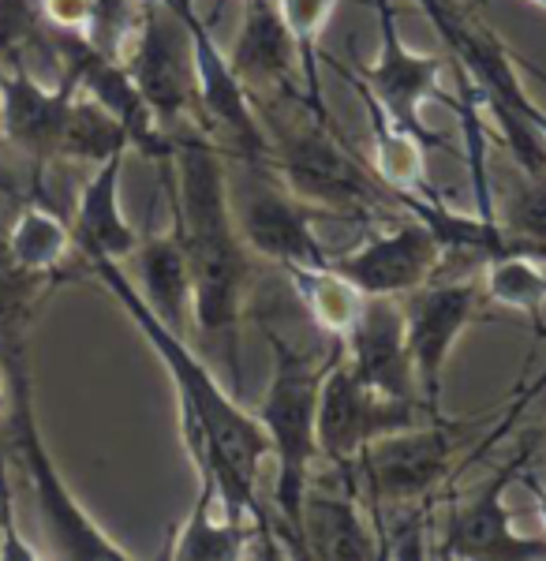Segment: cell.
<instances>
[{
	"mask_svg": "<svg viewBox=\"0 0 546 561\" xmlns=\"http://www.w3.org/2000/svg\"><path fill=\"white\" fill-rule=\"evenodd\" d=\"M94 277L102 280L109 293L121 300L127 319L139 325L147 345L158 352L166 364L172 389H177V412H180V442L184 454L195 465L198 479H214L221 510L232 520L254 524L259 539H254L251 554L285 558L288 547L277 536V524L266 517L259 497V476L262 460H270V438L262 431L259 415L243 409L240 397L225 393L217 370L198 356V348L187 337L172 333L158 314L143 304L135 280L124 274L121 262L113 259H90Z\"/></svg>",
	"mask_w": 546,
	"mask_h": 561,
	"instance_id": "6da1fadb",
	"label": "cell"
},
{
	"mask_svg": "<svg viewBox=\"0 0 546 561\" xmlns=\"http://www.w3.org/2000/svg\"><path fill=\"white\" fill-rule=\"evenodd\" d=\"M191 262V330L203 345H221L225 370L240 397V322L251 296V251L236 229L225 150L203 128L172 135V158L161 161Z\"/></svg>",
	"mask_w": 546,
	"mask_h": 561,
	"instance_id": "7a4b0ae2",
	"label": "cell"
},
{
	"mask_svg": "<svg viewBox=\"0 0 546 561\" xmlns=\"http://www.w3.org/2000/svg\"><path fill=\"white\" fill-rule=\"evenodd\" d=\"M273 352V370L262 401L254 404L262 431L270 438V457L277 460V479H273V505H277V531L285 539L288 554H299V513H304V494L311 483L318 457V393L322 378L337 356L344 352V341H330L326 356H311L288 337H281L270 322H262Z\"/></svg>",
	"mask_w": 546,
	"mask_h": 561,
	"instance_id": "3957f363",
	"label": "cell"
},
{
	"mask_svg": "<svg viewBox=\"0 0 546 561\" xmlns=\"http://www.w3.org/2000/svg\"><path fill=\"white\" fill-rule=\"evenodd\" d=\"M0 367L8 375V423L15 434V449L31 476L34 497H38V513L49 528V539L60 558L76 561H127L132 550H124L90 513L79 505L71 486L64 483L57 460L45 446L38 431V412H34V382H31V356H26V341L20 325H4L0 330Z\"/></svg>",
	"mask_w": 546,
	"mask_h": 561,
	"instance_id": "277c9868",
	"label": "cell"
},
{
	"mask_svg": "<svg viewBox=\"0 0 546 561\" xmlns=\"http://www.w3.org/2000/svg\"><path fill=\"white\" fill-rule=\"evenodd\" d=\"M270 131V161L273 176L288 187L296 198H304L311 210H333V214H371L389 210L394 195L360 169L356 153L344 150V142L333 135L330 113H315L299 98L296 121L266 124Z\"/></svg>",
	"mask_w": 546,
	"mask_h": 561,
	"instance_id": "5b68a950",
	"label": "cell"
},
{
	"mask_svg": "<svg viewBox=\"0 0 546 561\" xmlns=\"http://www.w3.org/2000/svg\"><path fill=\"white\" fill-rule=\"evenodd\" d=\"M464 431L468 423L426 415L416 427L371 442L352 465L367 510L382 502H431L439 491L457 483L464 472Z\"/></svg>",
	"mask_w": 546,
	"mask_h": 561,
	"instance_id": "8992f818",
	"label": "cell"
},
{
	"mask_svg": "<svg viewBox=\"0 0 546 561\" xmlns=\"http://www.w3.org/2000/svg\"><path fill=\"white\" fill-rule=\"evenodd\" d=\"M121 65L132 76L135 90L150 105L161 131L177 135L184 128H203L195 83V49L184 15L166 0H143V15Z\"/></svg>",
	"mask_w": 546,
	"mask_h": 561,
	"instance_id": "52a82bcc",
	"label": "cell"
},
{
	"mask_svg": "<svg viewBox=\"0 0 546 561\" xmlns=\"http://www.w3.org/2000/svg\"><path fill=\"white\" fill-rule=\"evenodd\" d=\"M484 277H431L416 293L400 296L405 337L416 364V382L431 415H442V378L457 341L490 311Z\"/></svg>",
	"mask_w": 546,
	"mask_h": 561,
	"instance_id": "ba28073f",
	"label": "cell"
},
{
	"mask_svg": "<svg viewBox=\"0 0 546 561\" xmlns=\"http://www.w3.org/2000/svg\"><path fill=\"white\" fill-rule=\"evenodd\" d=\"M426 415L431 412L420 401H400V397L378 393L375 386L360 382L341 352L326 370L322 393H318V457L322 465H356V457L371 442L416 427Z\"/></svg>",
	"mask_w": 546,
	"mask_h": 561,
	"instance_id": "9c48e42d",
	"label": "cell"
},
{
	"mask_svg": "<svg viewBox=\"0 0 546 561\" xmlns=\"http://www.w3.org/2000/svg\"><path fill=\"white\" fill-rule=\"evenodd\" d=\"M375 8H378V31H382L378 57H375V65L363 68V76H356V79L371 90V98L386 108L389 121L400 124L405 131H412L426 150L460 153L445 135L426 128V121H423V108L431 102H442V105H450L453 113H460V102H453V98L442 90L445 60L431 57V53L408 49L397 31V12L389 0H375Z\"/></svg>",
	"mask_w": 546,
	"mask_h": 561,
	"instance_id": "30bf717a",
	"label": "cell"
},
{
	"mask_svg": "<svg viewBox=\"0 0 546 561\" xmlns=\"http://www.w3.org/2000/svg\"><path fill=\"white\" fill-rule=\"evenodd\" d=\"M243 180H229L232 192V214L236 229H240L243 243L251 255L273 262V266H330L333 251L318 240L311 206L304 198H296L273 176L270 165H251Z\"/></svg>",
	"mask_w": 546,
	"mask_h": 561,
	"instance_id": "8fae6325",
	"label": "cell"
},
{
	"mask_svg": "<svg viewBox=\"0 0 546 561\" xmlns=\"http://www.w3.org/2000/svg\"><path fill=\"white\" fill-rule=\"evenodd\" d=\"M539 434L524 442L516 457L494 468L476 491L453 497L450 520L442 536V558H476V561H546V539H527L513 528V510L505 505V491L521 479L535 460Z\"/></svg>",
	"mask_w": 546,
	"mask_h": 561,
	"instance_id": "7c38bea8",
	"label": "cell"
},
{
	"mask_svg": "<svg viewBox=\"0 0 546 561\" xmlns=\"http://www.w3.org/2000/svg\"><path fill=\"white\" fill-rule=\"evenodd\" d=\"M184 15L191 31V49H195V83H198V116H203V131L214 139L225 135L229 147L225 153L251 165H266L270 161V131L259 121V108L251 102V90L243 87V79L236 76L229 65V53H221V45L214 42L211 26L195 15L191 0H166Z\"/></svg>",
	"mask_w": 546,
	"mask_h": 561,
	"instance_id": "4fadbf2b",
	"label": "cell"
},
{
	"mask_svg": "<svg viewBox=\"0 0 546 561\" xmlns=\"http://www.w3.org/2000/svg\"><path fill=\"white\" fill-rule=\"evenodd\" d=\"M445 266V248L420 217H408L405 225L371 232L356 248H344L330 255V270L360 288L363 296H400L416 293Z\"/></svg>",
	"mask_w": 546,
	"mask_h": 561,
	"instance_id": "5bb4252c",
	"label": "cell"
},
{
	"mask_svg": "<svg viewBox=\"0 0 546 561\" xmlns=\"http://www.w3.org/2000/svg\"><path fill=\"white\" fill-rule=\"evenodd\" d=\"M299 558L318 561H371L378 558V531L360 494L352 465L311 472L299 513Z\"/></svg>",
	"mask_w": 546,
	"mask_h": 561,
	"instance_id": "9a60e30c",
	"label": "cell"
},
{
	"mask_svg": "<svg viewBox=\"0 0 546 561\" xmlns=\"http://www.w3.org/2000/svg\"><path fill=\"white\" fill-rule=\"evenodd\" d=\"M76 83L60 76L57 83H42L20 57L0 65V128L15 150H23L34 165L57 161V142L68 116Z\"/></svg>",
	"mask_w": 546,
	"mask_h": 561,
	"instance_id": "2e32d148",
	"label": "cell"
},
{
	"mask_svg": "<svg viewBox=\"0 0 546 561\" xmlns=\"http://www.w3.org/2000/svg\"><path fill=\"white\" fill-rule=\"evenodd\" d=\"M229 65L251 94H304V57L277 0H243Z\"/></svg>",
	"mask_w": 546,
	"mask_h": 561,
	"instance_id": "e0dca14e",
	"label": "cell"
},
{
	"mask_svg": "<svg viewBox=\"0 0 546 561\" xmlns=\"http://www.w3.org/2000/svg\"><path fill=\"white\" fill-rule=\"evenodd\" d=\"M344 364L352 367L360 382L375 386L378 393L423 404L412 352H408L405 337V311H400V300H394V296H367L360 322L344 337Z\"/></svg>",
	"mask_w": 546,
	"mask_h": 561,
	"instance_id": "ac0fdd59",
	"label": "cell"
},
{
	"mask_svg": "<svg viewBox=\"0 0 546 561\" xmlns=\"http://www.w3.org/2000/svg\"><path fill=\"white\" fill-rule=\"evenodd\" d=\"M127 150H116L102 165H94V176L83 184L76 198V214H71V240L76 251L90 259H113L124 262L139 248V232L124 217L121 206V176H124Z\"/></svg>",
	"mask_w": 546,
	"mask_h": 561,
	"instance_id": "d6986e66",
	"label": "cell"
},
{
	"mask_svg": "<svg viewBox=\"0 0 546 561\" xmlns=\"http://www.w3.org/2000/svg\"><path fill=\"white\" fill-rule=\"evenodd\" d=\"M135 255V274H139V296L143 304L169 325L172 333L191 341V262L184 251L177 221L166 232L139 240Z\"/></svg>",
	"mask_w": 546,
	"mask_h": 561,
	"instance_id": "ffe728a7",
	"label": "cell"
},
{
	"mask_svg": "<svg viewBox=\"0 0 546 561\" xmlns=\"http://www.w3.org/2000/svg\"><path fill=\"white\" fill-rule=\"evenodd\" d=\"M352 87H356L363 113H367V128H371V169H375L378 184L386 192H405V195H420V198H439L431 184H426V147L416 139L412 131H405L400 124H394L386 116L371 90L360 83L352 71H344Z\"/></svg>",
	"mask_w": 546,
	"mask_h": 561,
	"instance_id": "44dd1931",
	"label": "cell"
},
{
	"mask_svg": "<svg viewBox=\"0 0 546 561\" xmlns=\"http://www.w3.org/2000/svg\"><path fill=\"white\" fill-rule=\"evenodd\" d=\"M259 528L243 520H232L221 510L214 479H198V502L191 517L180 524L169 542V558L177 561H236L248 558Z\"/></svg>",
	"mask_w": 546,
	"mask_h": 561,
	"instance_id": "7402d4cb",
	"label": "cell"
},
{
	"mask_svg": "<svg viewBox=\"0 0 546 561\" xmlns=\"http://www.w3.org/2000/svg\"><path fill=\"white\" fill-rule=\"evenodd\" d=\"M285 274H288V285H293L299 307H304L307 319L315 322V330L326 333L330 341L349 337L352 325L360 322L367 296L330 266H288Z\"/></svg>",
	"mask_w": 546,
	"mask_h": 561,
	"instance_id": "603a6c76",
	"label": "cell"
},
{
	"mask_svg": "<svg viewBox=\"0 0 546 561\" xmlns=\"http://www.w3.org/2000/svg\"><path fill=\"white\" fill-rule=\"evenodd\" d=\"M484 288L494 307H509V311L527 314L535 325L543 322L546 307V259L535 255L524 243L498 251L484 262Z\"/></svg>",
	"mask_w": 546,
	"mask_h": 561,
	"instance_id": "cb8c5ba5",
	"label": "cell"
},
{
	"mask_svg": "<svg viewBox=\"0 0 546 561\" xmlns=\"http://www.w3.org/2000/svg\"><path fill=\"white\" fill-rule=\"evenodd\" d=\"M76 251L71 225L60 221L53 210L31 203L23 206L15 225L8 229V259L23 277H45Z\"/></svg>",
	"mask_w": 546,
	"mask_h": 561,
	"instance_id": "d4e9b609",
	"label": "cell"
},
{
	"mask_svg": "<svg viewBox=\"0 0 546 561\" xmlns=\"http://www.w3.org/2000/svg\"><path fill=\"white\" fill-rule=\"evenodd\" d=\"M116 150H132L124 124L109 113L105 105H98L94 98L76 90L64 116L60 142H57V161H83V165H102L105 158H113Z\"/></svg>",
	"mask_w": 546,
	"mask_h": 561,
	"instance_id": "484cf974",
	"label": "cell"
},
{
	"mask_svg": "<svg viewBox=\"0 0 546 561\" xmlns=\"http://www.w3.org/2000/svg\"><path fill=\"white\" fill-rule=\"evenodd\" d=\"M285 12L288 26H293L299 42V57H304V102L315 113H326L322 105V83H318V38H322L326 23L333 20V12L344 0H277Z\"/></svg>",
	"mask_w": 546,
	"mask_h": 561,
	"instance_id": "4316f807",
	"label": "cell"
},
{
	"mask_svg": "<svg viewBox=\"0 0 546 561\" xmlns=\"http://www.w3.org/2000/svg\"><path fill=\"white\" fill-rule=\"evenodd\" d=\"M498 229L546 259V176H524L494 210Z\"/></svg>",
	"mask_w": 546,
	"mask_h": 561,
	"instance_id": "83f0119b",
	"label": "cell"
},
{
	"mask_svg": "<svg viewBox=\"0 0 546 561\" xmlns=\"http://www.w3.org/2000/svg\"><path fill=\"white\" fill-rule=\"evenodd\" d=\"M143 15V0H90V23L83 38L94 45L102 57L124 60L127 42Z\"/></svg>",
	"mask_w": 546,
	"mask_h": 561,
	"instance_id": "f1b7e54d",
	"label": "cell"
},
{
	"mask_svg": "<svg viewBox=\"0 0 546 561\" xmlns=\"http://www.w3.org/2000/svg\"><path fill=\"white\" fill-rule=\"evenodd\" d=\"M521 483L527 486V494H532V502H535V517H539L543 524V539H546V479L539 472H532V465L521 472Z\"/></svg>",
	"mask_w": 546,
	"mask_h": 561,
	"instance_id": "f546056e",
	"label": "cell"
},
{
	"mask_svg": "<svg viewBox=\"0 0 546 561\" xmlns=\"http://www.w3.org/2000/svg\"><path fill=\"white\" fill-rule=\"evenodd\" d=\"M527 116H532V124H535V128H539V135H543V142H546V113H543V108H539V105H535V108H532V113H527Z\"/></svg>",
	"mask_w": 546,
	"mask_h": 561,
	"instance_id": "4dcf8cb0",
	"label": "cell"
},
{
	"mask_svg": "<svg viewBox=\"0 0 546 561\" xmlns=\"http://www.w3.org/2000/svg\"><path fill=\"white\" fill-rule=\"evenodd\" d=\"M8 409V375H4V367H0V412Z\"/></svg>",
	"mask_w": 546,
	"mask_h": 561,
	"instance_id": "1f68e13d",
	"label": "cell"
},
{
	"mask_svg": "<svg viewBox=\"0 0 546 561\" xmlns=\"http://www.w3.org/2000/svg\"><path fill=\"white\" fill-rule=\"evenodd\" d=\"M524 65H527V60H524ZM527 68H532V71H535V76H539V79H543V83H546V76H543V71H539V68H535V65H527Z\"/></svg>",
	"mask_w": 546,
	"mask_h": 561,
	"instance_id": "d6a6232c",
	"label": "cell"
},
{
	"mask_svg": "<svg viewBox=\"0 0 546 561\" xmlns=\"http://www.w3.org/2000/svg\"><path fill=\"white\" fill-rule=\"evenodd\" d=\"M527 4H535V8H543V12H546V0H527Z\"/></svg>",
	"mask_w": 546,
	"mask_h": 561,
	"instance_id": "836d02e7",
	"label": "cell"
},
{
	"mask_svg": "<svg viewBox=\"0 0 546 561\" xmlns=\"http://www.w3.org/2000/svg\"><path fill=\"white\" fill-rule=\"evenodd\" d=\"M487 4V0H476V8H484Z\"/></svg>",
	"mask_w": 546,
	"mask_h": 561,
	"instance_id": "e575fe53",
	"label": "cell"
}]
</instances>
